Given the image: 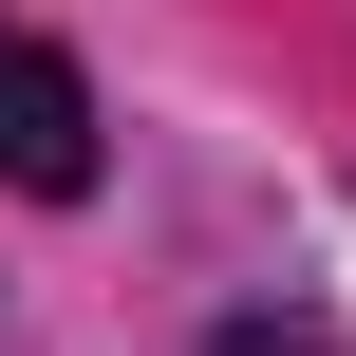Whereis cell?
<instances>
[{"instance_id": "1", "label": "cell", "mask_w": 356, "mask_h": 356, "mask_svg": "<svg viewBox=\"0 0 356 356\" xmlns=\"http://www.w3.org/2000/svg\"><path fill=\"white\" fill-rule=\"evenodd\" d=\"M0 188H38V207L94 188V94H75L56 38H0Z\"/></svg>"}, {"instance_id": "2", "label": "cell", "mask_w": 356, "mask_h": 356, "mask_svg": "<svg viewBox=\"0 0 356 356\" xmlns=\"http://www.w3.org/2000/svg\"><path fill=\"white\" fill-rule=\"evenodd\" d=\"M225 356H338V338H319V319H244Z\"/></svg>"}]
</instances>
